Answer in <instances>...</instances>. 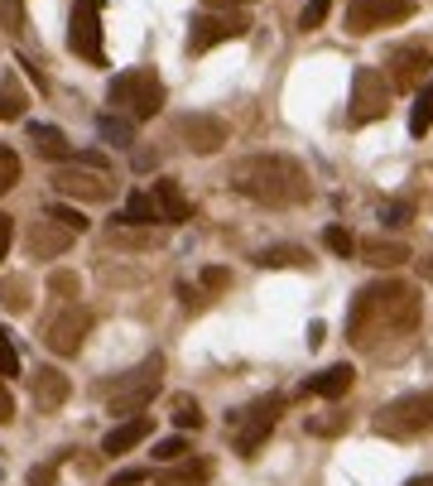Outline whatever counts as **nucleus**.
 Here are the masks:
<instances>
[{"instance_id": "obj_1", "label": "nucleus", "mask_w": 433, "mask_h": 486, "mask_svg": "<svg viewBox=\"0 0 433 486\" xmlns=\"http://www.w3.org/2000/svg\"><path fill=\"white\" fill-rule=\"evenodd\" d=\"M424 318V304L409 284L399 279H376L357 289L352 313H347V338L357 347H376L380 338H409Z\"/></svg>"}, {"instance_id": "obj_2", "label": "nucleus", "mask_w": 433, "mask_h": 486, "mask_svg": "<svg viewBox=\"0 0 433 486\" xmlns=\"http://www.w3.org/2000/svg\"><path fill=\"white\" fill-rule=\"evenodd\" d=\"M227 183L237 188L241 197H251L260 208H294V203H308L313 183L308 169L289 155H251V159H237L231 164Z\"/></svg>"}, {"instance_id": "obj_3", "label": "nucleus", "mask_w": 433, "mask_h": 486, "mask_svg": "<svg viewBox=\"0 0 433 486\" xmlns=\"http://www.w3.org/2000/svg\"><path fill=\"white\" fill-rule=\"evenodd\" d=\"M111 106L126 111L130 121H155L164 106V82L155 77V68H126L121 77H111Z\"/></svg>"}, {"instance_id": "obj_4", "label": "nucleus", "mask_w": 433, "mask_h": 486, "mask_svg": "<svg viewBox=\"0 0 433 486\" xmlns=\"http://www.w3.org/2000/svg\"><path fill=\"white\" fill-rule=\"evenodd\" d=\"M371 429L380 439H419V433H433V390H414V395H399L390 400L386 410L371 419Z\"/></svg>"}, {"instance_id": "obj_5", "label": "nucleus", "mask_w": 433, "mask_h": 486, "mask_svg": "<svg viewBox=\"0 0 433 486\" xmlns=\"http://www.w3.org/2000/svg\"><path fill=\"white\" fill-rule=\"evenodd\" d=\"M159 376H164V361L159 357H149L140 361L136 371H126V376H116V385H106V410L111 414H140L149 400L159 395Z\"/></svg>"}, {"instance_id": "obj_6", "label": "nucleus", "mask_w": 433, "mask_h": 486, "mask_svg": "<svg viewBox=\"0 0 433 486\" xmlns=\"http://www.w3.org/2000/svg\"><path fill=\"white\" fill-rule=\"evenodd\" d=\"M285 405H289L285 395H265V400H256V405H246V410L231 414V424H237V452H241V458H251V452L270 439V429L279 424Z\"/></svg>"}, {"instance_id": "obj_7", "label": "nucleus", "mask_w": 433, "mask_h": 486, "mask_svg": "<svg viewBox=\"0 0 433 486\" xmlns=\"http://www.w3.org/2000/svg\"><path fill=\"white\" fill-rule=\"evenodd\" d=\"M87 332H92V309L87 304H63L44 323V347L54 351V357H77L82 342H87Z\"/></svg>"}, {"instance_id": "obj_8", "label": "nucleus", "mask_w": 433, "mask_h": 486, "mask_svg": "<svg viewBox=\"0 0 433 486\" xmlns=\"http://www.w3.org/2000/svg\"><path fill=\"white\" fill-rule=\"evenodd\" d=\"M68 48L77 58L106 68V48H102V0H77L73 20H68Z\"/></svg>"}, {"instance_id": "obj_9", "label": "nucleus", "mask_w": 433, "mask_h": 486, "mask_svg": "<svg viewBox=\"0 0 433 486\" xmlns=\"http://www.w3.org/2000/svg\"><path fill=\"white\" fill-rule=\"evenodd\" d=\"M390 77L376 73V68H357L352 73V126H366V121H380L390 111Z\"/></svg>"}, {"instance_id": "obj_10", "label": "nucleus", "mask_w": 433, "mask_h": 486, "mask_svg": "<svg viewBox=\"0 0 433 486\" xmlns=\"http://www.w3.org/2000/svg\"><path fill=\"white\" fill-rule=\"evenodd\" d=\"M246 29L251 25H246L237 10H203V15H193V25H188V54H207V48L227 44V39H241Z\"/></svg>"}, {"instance_id": "obj_11", "label": "nucleus", "mask_w": 433, "mask_h": 486, "mask_svg": "<svg viewBox=\"0 0 433 486\" xmlns=\"http://www.w3.org/2000/svg\"><path fill=\"white\" fill-rule=\"evenodd\" d=\"M414 15V0H352L347 10V35H371V29L399 25Z\"/></svg>"}, {"instance_id": "obj_12", "label": "nucleus", "mask_w": 433, "mask_h": 486, "mask_svg": "<svg viewBox=\"0 0 433 486\" xmlns=\"http://www.w3.org/2000/svg\"><path fill=\"white\" fill-rule=\"evenodd\" d=\"M386 77H390V87L395 92H419L424 82L433 77V54L419 44H409V48H390V58H386Z\"/></svg>"}, {"instance_id": "obj_13", "label": "nucleus", "mask_w": 433, "mask_h": 486, "mask_svg": "<svg viewBox=\"0 0 433 486\" xmlns=\"http://www.w3.org/2000/svg\"><path fill=\"white\" fill-rule=\"evenodd\" d=\"M54 188L63 197H82V203H106L116 193V183L106 169H87V164H68V169L54 174Z\"/></svg>"}, {"instance_id": "obj_14", "label": "nucleus", "mask_w": 433, "mask_h": 486, "mask_svg": "<svg viewBox=\"0 0 433 486\" xmlns=\"http://www.w3.org/2000/svg\"><path fill=\"white\" fill-rule=\"evenodd\" d=\"M178 136L188 149H197V155H212V149H222L227 145V121H216V116L207 111H188V116H178Z\"/></svg>"}, {"instance_id": "obj_15", "label": "nucleus", "mask_w": 433, "mask_h": 486, "mask_svg": "<svg viewBox=\"0 0 433 486\" xmlns=\"http://www.w3.org/2000/svg\"><path fill=\"white\" fill-rule=\"evenodd\" d=\"M73 237H77V231H68L63 222H54V217L44 212V222H35L25 231V246H29V256H35V260H58L63 250L73 246Z\"/></svg>"}, {"instance_id": "obj_16", "label": "nucleus", "mask_w": 433, "mask_h": 486, "mask_svg": "<svg viewBox=\"0 0 433 486\" xmlns=\"http://www.w3.org/2000/svg\"><path fill=\"white\" fill-rule=\"evenodd\" d=\"M29 395H35V410L39 414H54L68 405V395H73V380L58 371V366H39L35 376H29Z\"/></svg>"}, {"instance_id": "obj_17", "label": "nucleus", "mask_w": 433, "mask_h": 486, "mask_svg": "<svg viewBox=\"0 0 433 486\" xmlns=\"http://www.w3.org/2000/svg\"><path fill=\"white\" fill-rule=\"evenodd\" d=\"M149 433H155V419H149V414H130L126 424H116L106 439H102V452H106V458H121V452L140 448Z\"/></svg>"}, {"instance_id": "obj_18", "label": "nucleus", "mask_w": 433, "mask_h": 486, "mask_svg": "<svg viewBox=\"0 0 433 486\" xmlns=\"http://www.w3.org/2000/svg\"><path fill=\"white\" fill-rule=\"evenodd\" d=\"M352 380H357V371H352L347 361H337V366H327V371L313 376L304 390H308V395H323V400H342L347 390H352Z\"/></svg>"}, {"instance_id": "obj_19", "label": "nucleus", "mask_w": 433, "mask_h": 486, "mask_svg": "<svg viewBox=\"0 0 433 486\" xmlns=\"http://www.w3.org/2000/svg\"><path fill=\"white\" fill-rule=\"evenodd\" d=\"M155 203H159L164 222H188V217H193V203L183 197V188H178L174 178H159L155 183Z\"/></svg>"}, {"instance_id": "obj_20", "label": "nucleus", "mask_w": 433, "mask_h": 486, "mask_svg": "<svg viewBox=\"0 0 433 486\" xmlns=\"http://www.w3.org/2000/svg\"><path fill=\"white\" fill-rule=\"evenodd\" d=\"M357 256H361L366 265H380V270H390V265L414 260L405 241H361V246H357Z\"/></svg>"}, {"instance_id": "obj_21", "label": "nucleus", "mask_w": 433, "mask_h": 486, "mask_svg": "<svg viewBox=\"0 0 433 486\" xmlns=\"http://www.w3.org/2000/svg\"><path fill=\"white\" fill-rule=\"evenodd\" d=\"M116 222H126V227H155V222H164L155 193H130L126 197V212L116 217Z\"/></svg>"}, {"instance_id": "obj_22", "label": "nucleus", "mask_w": 433, "mask_h": 486, "mask_svg": "<svg viewBox=\"0 0 433 486\" xmlns=\"http://www.w3.org/2000/svg\"><path fill=\"white\" fill-rule=\"evenodd\" d=\"M29 140H35V149H39V155L44 159H68L73 155V145H68V136H63V130L58 126H29Z\"/></svg>"}, {"instance_id": "obj_23", "label": "nucleus", "mask_w": 433, "mask_h": 486, "mask_svg": "<svg viewBox=\"0 0 433 486\" xmlns=\"http://www.w3.org/2000/svg\"><path fill=\"white\" fill-rule=\"evenodd\" d=\"M212 477V462L207 458H178L174 472H164L159 486H203Z\"/></svg>"}, {"instance_id": "obj_24", "label": "nucleus", "mask_w": 433, "mask_h": 486, "mask_svg": "<svg viewBox=\"0 0 433 486\" xmlns=\"http://www.w3.org/2000/svg\"><path fill=\"white\" fill-rule=\"evenodd\" d=\"M96 136L116 149H126V145H136V126H130V116H102V121H96Z\"/></svg>"}, {"instance_id": "obj_25", "label": "nucleus", "mask_w": 433, "mask_h": 486, "mask_svg": "<svg viewBox=\"0 0 433 486\" xmlns=\"http://www.w3.org/2000/svg\"><path fill=\"white\" fill-rule=\"evenodd\" d=\"M433 130V77L419 87V102L409 111V136H428Z\"/></svg>"}, {"instance_id": "obj_26", "label": "nucleus", "mask_w": 433, "mask_h": 486, "mask_svg": "<svg viewBox=\"0 0 433 486\" xmlns=\"http://www.w3.org/2000/svg\"><path fill=\"white\" fill-rule=\"evenodd\" d=\"M260 265H270V270H285V265H298V270H308V250L304 246H275V250H260Z\"/></svg>"}, {"instance_id": "obj_27", "label": "nucleus", "mask_w": 433, "mask_h": 486, "mask_svg": "<svg viewBox=\"0 0 433 486\" xmlns=\"http://www.w3.org/2000/svg\"><path fill=\"white\" fill-rule=\"evenodd\" d=\"M0 299H5L10 313H25L29 309V279L25 275H5L0 279Z\"/></svg>"}, {"instance_id": "obj_28", "label": "nucleus", "mask_w": 433, "mask_h": 486, "mask_svg": "<svg viewBox=\"0 0 433 486\" xmlns=\"http://www.w3.org/2000/svg\"><path fill=\"white\" fill-rule=\"evenodd\" d=\"M174 424L178 429H203V410H197V400L193 395H174Z\"/></svg>"}, {"instance_id": "obj_29", "label": "nucleus", "mask_w": 433, "mask_h": 486, "mask_svg": "<svg viewBox=\"0 0 433 486\" xmlns=\"http://www.w3.org/2000/svg\"><path fill=\"white\" fill-rule=\"evenodd\" d=\"M0 29L5 35H25V0H0Z\"/></svg>"}, {"instance_id": "obj_30", "label": "nucleus", "mask_w": 433, "mask_h": 486, "mask_svg": "<svg viewBox=\"0 0 433 486\" xmlns=\"http://www.w3.org/2000/svg\"><path fill=\"white\" fill-rule=\"evenodd\" d=\"M20 183V155L10 145H0V193H10Z\"/></svg>"}, {"instance_id": "obj_31", "label": "nucleus", "mask_w": 433, "mask_h": 486, "mask_svg": "<svg viewBox=\"0 0 433 486\" xmlns=\"http://www.w3.org/2000/svg\"><path fill=\"white\" fill-rule=\"evenodd\" d=\"M20 116H25V96L15 82H5V87H0V121H20Z\"/></svg>"}, {"instance_id": "obj_32", "label": "nucleus", "mask_w": 433, "mask_h": 486, "mask_svg": "<svg viewBox=\"0 0 433 486\" xmlns=\"http://www.w3.org/2000/svg\"><path fill=\"white\" fill-rule=\"evenodd\" d=\"M48 217H54V222H63L68 231H77V237L87 231V217H82L77 208H68V203H54V208H48Z\"/></svg>"}, {"instance_id": "obj_33", "label": "nucleus", "mask_w": 433, "mask_h": 486, "mask_svg": "<svg viewBox=\"0 0 433 486\" xmlns=\"http://www.w3.org/2000/svg\"><path fill=\"white\" fill-rule=\"evenodd\" d=\"M323 246L332 250V256H357V241H352V231H342V227H327Z\"/></svg>"}, {"instance_id": "obj_34", "label": "nucleus", "mask_w": 433, "mask_h": 486, "mask_svg": "<svg viewBox=\"0 0 433 486\" xmlns=\"http://www.w3.org/2000/svg\"><path fill=\"white\" fill-rule=\"evenodd\" d=\"M327 10H332V0H308L304 15H298V29H304V35H308V29H318L327 20Z\"/></svg>"}, {"instance_id": "obj_35", "label": "nucleus", "mask_w": 433, "mask_h": 486, "mask_svg": "<svg viewBox=\"0 0 433 486\" xmlns=\"http://www.w3.org/2000/svg\"><path fill=\"white\" fill-rule=\"evenodd\" d=\"M48 289H54L58 299H77V289H82V279H77L73 270H54V275H48Z\"/></svg>"}, {"instance_id": "obj_36", "label": "nucleus", "mask_w": 433, "mask_h": 486, "mask_svg": "<svg viewBox=\"0 0 433 486\" xmlns=\"http://www.w3.org/2000/svg\"><path fill=\"white\" fill-rule=\"evenodd\" d=\"M0 376H20V351H15L5 328H0Z\"/></svg>"}, {"instance_id": "obj_37", "label": "nucleus", "mask_w": 433, "mask_h": 486, "mask_svg": "<svg viewBox=\"0 0 433 486\" xmlns=\"http://www.w3.org/2000/svg\"><path fill=\"white\" fill-rule=\"evenodd\" d=\"M347 429V414H323V419H308V433H318V439H327V433H342Z\"/></svg>"}, {"instance_id": "obj_38", "label": "nucleus", "mask_w": 433, "mask_h": 486, "mask_svg": "<svg viewBox=\"0 0 433 486\" xmlns=\"http://www.w3.org/2000/svg\"><path fill=\"white\" fill-rule=\"evenodd\" d=\"M155 458H159V462H178V458H188V439L178 433V439H164V443H155Z\"/></svg>"}, {"instance_id": "obj_39", "label": "nucleus", "mask_w": 433, "mask_h": 486, "mask_svg": "<svg viewBox=\"0 0 433 486\" xmlns=\"http://www.w3.org/2000/svg\"><path fill=\"white\" fill-rule=\"evenodd\" d=\"M58 467H63V452L54 462H44V467H35V472H29V486H54V477H58Z\"/></svg>"}, {"instance_id": "obj_40", "label": "nucleus", "mask_w": 433, "mask_h": 486, "mask_svg": "<svg viewBox=\"0 0 433 486\" xmlns=\"http://www.w3.org/2000/svg\"><path fill=\"white\" fill-rule=\"evenodd\" d=\"M380 217H386V222H390V227H405V222H409V217H414V208H409V203H390V208H386V212H380Z\"/></svg>"}, {"instance_id": "obj_41", "label": "nucleus", "mask_w": 433, "mask_h": 486, "mask_svg": "<svg viewBox=\"0 0 433 486\" xmlns=\"http://www.w3.org/2000/svg\"><path fill=\"white\" fill-rule=\"evenodd\" d=\"M140 481H149L145 467H126V472H116V477H111V486H140Z\"/></svg>"}, {"instance_id": "obj_42", "label": "nucleus", "mask_w": 433, "mask_h": 486, "mask_svg": "<svg viewBox=\"0 0 433 486\" xmlns=\"http://www.w3.org/2000/svg\"><path fill=\"white\" fill-rule=\"evenodd\" d=\"M10 241H15V217H5V212H0V260H5Z\"/></svg>"}, {"instance_id": "obj_43", "label": "nucleus", "mask_w": 433, "mask_h": 486, "mask_svg": "<svg viewBox=\"0 0 433 486\" xmlns=\"http://www.w3.org/2000/svg\"><path fill=\"white\" fill-rule=\"evenodd\" d=\"M15 419V395L5 390V376H0V424H10Z\"/></svg>"}, {"instance_id": "obj_44", "label": "nucleus", "mask_w": 433, "mask_h": 486, "mask_svg": "<svg viewBox=\"0 0 433 486\" xmlns=\"http://www.w3.org/2000/svg\"><path fill=\"white\" fill-rule=\"evenodd\" d=\"M203 284H207V289H227V284H231V275H227V270H216V265H212V270H203Z\"/></svg>"}, {"instance_id": "obj_45", "label": "nucleus", "mask_w": 433, "mask_h": 486, "mask_svg": "<svg viewBox=\"0 0 433 486\" xmlns=\"http://www.w3.org/2000/svg\"><path fill=\"white\" fill-rule=\"evenodd\" d=\"M414 270H419V279L433 284V256H419V260H414Z\"/></svg>"}, {"instance_id": "obj_46", "label": "nucleus", "mask_w": 433, "mask_h": 486, "mask_svg": "<svg viewBox=\"0 0 433 486\" xmlns=\"http://www.w3.org/2000/svg\"><path fill=\"white\" fill-rule=\"evenodd\" d=\"M207 10H237V5H251V0H203Z\"/></svg>"}, {"instance_id": "obj_47", "label": "nucleus", "mask_w": 433, "mask_h": 486, "mask_svg": "<svg viewBox=\"0 0 433 486\" xmlns=\"http://www.w3.org/2000/svg\"><path fill=\"white\" fill-rule=\"evenodd\" d=\"M323 338H327V328L323 323H308V347H323Z\"/></svg>"}, {"instance_id": "obj_48", "label": "nucleus", "mask_w": 433, "mask_h": 486, "mask_svg": "<svg viewBox=\"0 0 433 486\" xmlns=\"http://www.w3.org/2000/svg\"><path fill=\"white\" fill-rule=\"evenodd\" d=\"M409 486H433V477H414Z\"/></svg>"}]
</instances>
